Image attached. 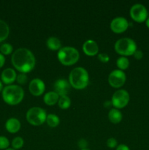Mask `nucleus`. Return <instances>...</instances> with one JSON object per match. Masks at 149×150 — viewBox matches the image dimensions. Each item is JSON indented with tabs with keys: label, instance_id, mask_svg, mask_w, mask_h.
I'll use <instances>...</instances> for the list:
<instances>
[{
	"label": "nucleus",
	"instance_id": "21",
	"mask_svg": "<svg viewBox=\"0 0 149 150\" xmlns=\"http://www.w3.org/2000/svg\"><path fill=\"white\" fill-rule=\"evenodd\" d=\"M58 104L60 108H63V109H66V108H69L71 105V100L67 95L60 96L58 101Z\"/></svg>",
	"mask_w": 149,
	"mask_h": 150
},
{
	"label": "nucleus",
	"instance_id": "13",
	"mask_svg": "<svg viewBox=\"0 0 149 150\" xmlns=\"http://www.w3.org/2000/svg\"><path fill=\"white\" fill-rule=\"evenodd\" d=\"M16 78H17V74L14 69L7 67L1 72V81L5 84L10 85L16 80Z\"/></svg>",
	"mask_w": 149,
	"mask_h": 150
},
{
	"label": "nucleus",
	"instance_id": "35",
	"mask_svg": "<svg viewBox=\"0 0 149 150\" xmlns=\"http://www.w3.org/2000/svg\"><path fill=\"white\" fill-rule=\"evenodd\" d=\"M145 24H146V26H147L149 28V17L147 19H146V21H145Z\"/></svg>",
	"mask_w": 149,
	"mask_h": 150
},
{
	"label": "nucleus",
	"instance_id": "5",
	"mask_svg": "<svg viewBox=\"0 0 149 150\" xmlns=\"http://www.w3.org/2000/svg\"><path fill=\"white\" fill-rule=\"evenodd\" d=\"M115 50L123 56H131L137 50V44L134 40L129 38H120L115 42Z\"/></svg>",
	"mask_w": 149,
	"mask_h": 150
},
{
	"label": "nucleus",
	"instance_id": "29",
	"mask_svg": "<svg viewBox=\"0 0 149 150\" xmlns=\"http://www.w3.org/2000/svg\"><path fill=\"white\" fill-rule=\"evenodd\" d=\"M134 57L136 59H141L143 57V53L141 50H136L135 52L134 53Z\"/></svg>",
	"mask_w": 149,
	"mask_h": 150
},
{
	"label": "nucleus",
	"instance_id": "33",
	"mask_svg": "<svg viewBox=\"0 0 149 150\" xmlns=\"http://www.w3.org/2000/svg\"><path fill=\"white\" fill-rule=\"evenodd\" d=\"M111 105H112V102H110V101H106V102H105V103H104V105H105V107L111 106Z\"/></svg>",
	"mask_w": 149,
	"mask_h": 150
},
{
	"label": "nucleus",
	"instance_id": "25",
	"mask_svg": "<svg viewBox=\"0 0 149 150\" xmlns=\"http://www.w3.org/2000/svg\"><path fill=\"white\" fill-rule=\"evenodd\" d=\"M10 146V141L5 136H0V149H7Z\"/></svg>",
	"mask_w": 149,
	"mask_h": 150
},
{
	"label": "nucleus",
	"instance_id": "4",
	"mask_svg": "<svg viewBox=\"0 0 149 150\" xmlns=\"http://www.w3.org/2000/svg\"><path fill=\"white\" fill-rule=\"evenodd\" d=\"M59 61L64 65H72L78 60L80 54L75 48L72 46H65L61 48L57 54Z\"/></svg>",
	"mask_w": 149,
	"mask_h": 150
},
{
	"label": "nucleus",
	"instance_id": "6",
	"mask_svg": "<svg viewBox=\"0 0 149 150\" xmlns=\"http://www.w3.org/2000/svg\"><path fill=\"white\" fill-rule=\"evenodd\" d=\"M26 120L33 125H39L46 120V111L40 107H32L26 112Z\"/></svg>",
	"mask_w": 149,
	"mask_h": 150
},
{
	"label": "nucleus",
	"instance_id": "11",
	"mask_svg": "<svg viewBox=\"0 0 149 150\" xmlns=\"http://www.w3.org/2000/svg\"><path fill=\"white\" fill-rule=\"evenodd\" d=\"M29 91L31 93L35 96H39L42 95L45 89V83L42 80L38 79H34L29 83Z\"/></svg>",
	"mask_w": 149,
	"mask_h": 150
},
{
	"label": "nucleus",
	"instance_id": "22",
	"mask_svg": "<svg viewBox=\"0 0 149 150\" xmlns=\"http://www.w3.org/2000/svg\"><path fill=\"white\" fill-rule=\"evenodd\" d=\"M116 64L120 70H125L129 65V61L126 57H120L117 59Z\"/></svg>",
	"mask_w": 149,
	"mask_h": 150
},
{
	"label": "nucleus",
	"instance_id": "28",
	"mask_svg": "<svg viewBox=\"0 0 149 150\" xmlns=\"http://www.w3.org/2000/svg\"><path fill=\"white\" fill-rule=\"evenodd\" d=\"M98 59L102 62H108L110 60V57L106 53H99L98 54Z\"/></svg>",
	"mask_w": 149,
	"mask_h": 150
},
{
	"label": "nucleus",
	"instance_id": "14",
	"mask_svg": "<svg viewBox=\"0 0 149 150\" xmlns=\"http://www.w3.org/2000/svg\"><path fill=\"white\" fill-rule=\"evenodd\" d=\"M83 51L89 56H94L99 51V46L96 41L87 40L83 45Z\"/></svg>",
	"mask_w": 149,
	"mask_h": 150
},
{
	"label": "nucleus",
	"instance_id": "8",
	"mask_svg": "<svg viewBox=\"0 0 149 150\" xmlns=\"http://www.w3.org/2000/svg\"><path fill=\"white\" fill-rule=\"evenodd\" d=\"M148 10L143 4L137 3L130 8V16L131 18L137 22H143L148 18Z\"/></svg>",
	"mask_w": 149,
	"mask_h": 150
},
{
	"label": "nucleus",
	"instance_id": "27",
	"mask_svg": "<svg viewBox=\"0 0 149 150\" xmlns=\"http://www.w3.org/2000/svg\"><path fill=\"white\" fill-rule=\"evenodd\" d=\"M107 146L109 148L117 147V146H118L117 140L115 139H114V138H110L107 141Z\"/></svg>",
	"mask_w": 149,
	"mask_h": 150
},
{
	"label": "nucleus",
	"instance_id": "19",
	"mask_svg": "<svg viewBox=\"0 0 149 150\" xmlns=\"http://www.w3.org/2000/svg\"><path fill=\"white\" fill-rule=\"evenodd\" d=\"M47 46L48 48L51 50L55 51V50H58L61 48V41L58 38H56V37H50L48 40H47Z\"/></svg>",
	"mask_w": 149,
	"mask_h": 150
},
{
	"label": "nucleus",
	"instance_id": "1",
	"mask_svg": "<svg viewBox=\"0 0 149 150\" xmlns=\"http://www.w3.org/2000/svg\"><path fill=\"white\" fill-rule=\"evenodd\" d=\"M11 61L15 68L22 73L30 72L36 62L33 53L26 48H19L15 51Z\"/></svg>",
	"mask_w": 149,
	"mask_h": 150
},
{
	"label": "nucleus",
	"instance_id": "2",
	"mask_svg": "<svg viewBox=\"0 0 149 150\" xmlns=\"http://www.w3.org/2000/svg\"><path fill=\"white\" fill-rule=\"evenodd\" d=\"M70 85L77 89H84L89 81V76L87 70L82 67H74L69 76Z\"/></svg>",
	"mask_w": 149,
	"mask_h": 150
},
{
	"label": "nucleus",
	"instance_id": "16",
	"mask_svg": "<svg viewBox=\"0 0 149 150\" xmlns=\"http://www.w3.org/2000/svg\"><path fill=\"white\" fill-rule=\"evenodd\" d=\"M59 99V95L54 91L48 92L44 95V102L48 105H53L56 103Z\"/></svg>",
	"mask_w": 149,
	"mask_h": 150
},
{
	"label": "nucleus",
	"instance_id": "20",
	"mask_svg": "<svg viewBox=\"0 0 149 150\" xmlns=\"http://www.w3.org/2000/svg\"><path fill=\"white\" fill-rule=\"evenodd\" d=\"M46 122L50 127H56L60 123V119L57 115L54 114H50L47 115Z\"/></svg>",
	"mask_w": 149,
	"mask_h": 150
},
{
	"label": "nucleus",
	"instance_id": "23",
	"mask_svg": "<svg viewBox=\"0 0 149 150\" xmlns=\"http://www.w3.org/2000/svg\"><path fill=\"white\" fill-rule=\"evenodd\" d=\"M13 45L10 43H3L2 45L0 46V52L3 55H9L13 52Z\"/></svg>",
	"mask_w": 149,
	"mask_h": 150
},
{
	"label": "nucleus",
	"instance_id": "36",
	"mask_svg": "<svg viewBox=\"0 0 149 150\" xmlns=\"http://www.w3.org/2000/svg\"><path fill=\"white\" fill-rule=\"evenodd\" d=\"M5 150H15V149H13V148H8V149H5Z\"/></svg>",
	"mask_w": 149,
	"mask_h": 150
},
{
	"label": "nucleus",
	"instance_id": "10",
	"mask_svg": "<svg viewBox=\"0 0 149 150\" xmlns=\"http://www.w3.org/2000/svg\"><path fill=\"white\" fill-rule=\"evenodd\" d=\"M129 27V22L124 17L118 16L112 20L110 23V28L115 33H121L124 32Z\"/></svg>",
	"mask_w": 149,
	"mask_h": 150
},
{
	"label": "nucleus",
	"instance_id": "31",
	"mask_svg": "<svg viewBox=\"0 0 149 150\" xmlns=\"http://www.w3.org/2000/svg\"><path fill=\"white\" fill-rule=\"evenodd\" d=\"M115 150H130L129 147L126 144H119L117 146Z\"/></svg>",
	"mask_w": 149,
	"mask_h": 150
},
{
	"label": "nucleus",
	"instance_id": "34",
	"mask_svg": "<svg viewBox=\"0 0 149 150\" xmlns=\"http://www.w3.org/2000/svg\"><path fill=\"white\" fill-rule=\"evenodd\" d=\"M3 89H4V87H3V83H2V82L0 81V92H1V91H2Z\"/></svg>",
	"mask_w": 149,
	"mask_h": 150
},
{
	"label": "nucleus",
	"instance_id": "3",
	"mask_svg": "<svg viewBox=\"0 0 149 150\" xmlns=\"http://www.w3.org/2000/svg\"><path fill=\"white\" fill-rule=\"evenodd\" d=\"M2 98L9 105H16L21 102L24 97V91L18 85H7L3 89Z\"/></svg>",
	"mask_w": 149,
	"mask_h": 150
},
{
	"label": "nucleus",
	"instance_id": "17",
	"mask_svg": "<svg viewBox=\"0 0 149 150\" xmlns=\"http://www.w3.org/2000/svg\"><path fill=\"white\" fill-rule=\"evenodd\" d=\"M108 118L111 122L117 124L122 120V114L118 108H111L108 113Z\"/></svg>",
	"mask_w": 149,
	"mask_h": 150
},
{
	"label": "nucleus",
	"instance_id": "26",
	"mask_svg": "<svg viewBox=\"0 0 149 150\" xmlns=\"http://www.w3.org/2000/svg\"><path fill=\"white\" fill-rule=\"evenodd\" d=\"M27 76L25 73H20V74H18L16 78V80H17L18 83H20V84H24L26 81H27Z\"/></svg>",
	"mask_w": 149,
	"mask_h": 150
},
{
	"label": "nucleus",
	"instance_id": "24",
	"mask_svg": "<svg viewBox=\"0 0 149 150\" xmlns=\"http://www.w3.org/2000/svg\"><path fill=\"white\" fill-rule=\"evenodd\" d=\"M23 144H24V141L20 136H17V137L14 138L12 141V146H13V149L15 150L20 149L23 146Z\"/></svg>",
	"mask_w": 149,
	"mask_h": 150
},
{
	"label": "nucleus",
	"instance_id": "30",
	"mask_svg": "<svg viewBox=\"0 0 149 150\" xmlns=\"http://www.w3.org/2000/svg\"><path fill=\"white\" fill-rule=\"evenodd\" d=\"M87 145H88V143L87 142H86V140H85V139H80V140H79L78 146L79 147L81 148V149H86V148L87 147Z\"/></svg>",
	"mask_w": 149,
	"mask_h": 150
},
{
	"label": "nucleus",
	"instance_id": "7",
	"mask_svg": "<svg viewBox=\"0 0 149 150\" xmlns=\"http://www.w3.org/2000/svg\"><path fill=\"white\" fill-rule=\"evenodd\" d=\"M129 98V94L127 90L118 89L112 95L111 102L115 108H122L128 104Z\"/></svg>",
	"mask_w": 149,
	"mask_h": 150
},
{
	"label": "nucleus",
	"instance_id": "32",
	"mask_svg": "<svg viewBox=\"0 0 149 150\" xmlns=\"http://www.w3.org/2000/svg\"><path fill=\"white\" fill-rule=\"evenodd\" d=\"M4 62H5V58H4V55L0 53V68H1L3 67Z\"/></svg>",
	"mask_w": 149,
	"mask_h": 150
},
{
	"label": "nucleus",
	"instance_id": "15",
	"mask_svg": "<svg viewBox=\"0 0 149 150\" xmlns=\"http://www.w3.org/2000/svg\"><path fill=\"white\" fill-rule=\"evenodd\" d=\"M5 128L8 132L15 133L18 131L20 128V122L18 119L12 117L8 119L5 123Z\"/></svg>",
	"mask_w": 149,
	"mask_h": 150
},
{
	"label": "nucleus",
	"instance_id": "37",
	"mask_svg": "<svg viewBox=\"0 0 149 150\" xmlns=\"http://www.w3.org/2000/svg\"><path fill=\"white\" fill-rule=\"evenodd\" d=\"M80 150H91V149H88V148H86V149H80Z\"/></svg>",
	"mask_w": 149,
	"mask_h": 150
},
{
	"label": "nucleus",
	"instance_id": "18",
	"mask_svg": "<svg viewBox=\"0 0 149 150\" xmlns=\"http://www.w3.org/2000/svg\"><path fill=\"white\" fill-rule=\"evenodd\" d=\"M10 33V27L4 21L0 20V42L5 40Z\"/></svg>",
	"mask_w": 149,
	"mask_h": 150
},
{
	"label": "nucleus",
	"instance_id": "12",
	"mask_svg": "<svg viewBox=\"0 0 149 150\" xmlns=\"http://www.w3.org/2000/svg\"><path fill=\"white\" fill-rule=\"evenodd\" d=\"M70 83L68 81L64 79H60L56 81L54 83V92H56L60 96L67 95L70 89Z\"/></svg>",
	"mask_w": 149,
	"mask_h": 150
},
{
	"label": "nucleus",
	"instance_id": "9",
	"mask_svg": "<svg viewBox=\"0 0 149 150\" xmlns=\"http://www.w3.org/2000/svg\"><path fill=\"white\" fill-rule=\"evenodd\" d=\"M127 79L125 73L120 69L113 70L108 76V82L112 86L115 88L121 87L124 84Z\"/></svg>",
	"mask_w": 149,
	"mask_h": 150
}]
</instances>
